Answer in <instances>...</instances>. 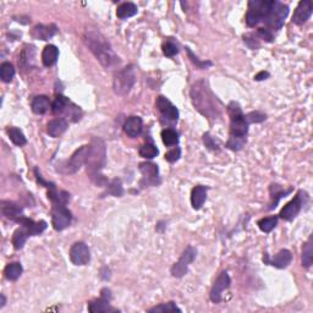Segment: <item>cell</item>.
<instances>
[{
    "mask_svg": "<svg viewBox=\"0 0 313 313\" xmlns=\"http://www.w3.org/2000/svg\"><path fill=\"white\" fill-rule=\"evenodd\" d=\"M191 99L196 109L208 119H217L221 114V103L212 93L204 81H197L191 88Z\"/></svg>",
    "mask_w": 313,
    "mask_h": 313,
    "instance_id": "6da1fadb",
    "label": "cell"
},
{
    "mask_svg": "<svg viewBox=\"0 0 313 313\" xmlns=\"http://www.w3.org/2000/svg\"><path fill=\"white\" fill-rule=\"evenodd\" d=\"M84 41L86 46L90 48V51L93 53L94 57L97 58L99 63L104 68H112V66L119 64V57L113 51L109 42L105 40V37L98 31H88L85 33Z\"/></svg>",
    "mask_w": 313,
    "mask_h": 313,
    "instance_id": "7a4b0ae2",
    "label": "cell"
},
{
    "mask_svg": "<svg viewBox=\"0 0 313 313\" xmlns=\"http://www.w3.org/2000/svg\"><path fill=\"white\" fill-rule=\"evenodd\" d=\"M105 159H107L105 143L101 138H93L92 143L90 145V154L86 164H87L88 175L97 185H102L105 181L101 173L105 165Z\"/></svg>",
    "mask_w": 313,
    "mask_h": 313,
    "instance_id": "3957f363",
    "label": "cell"
},
{
    "mask_svg": "<svg viewBox=\"0 0 313 313\" xmlns=\"http://www.w3.org/2000/svg\"><path fill=\"white\" fill-rule=\"evenodd\" d=\"M228 113L230 116V136L246 137L248 132L250 124L246 120L245 114L241 110V107L236 102H231L228 105Z\"/></svg>",
    "mask_w": 313,
    "mask_h": 313,
    "instance_id": "277c9868",
    "label": "cell"
},
{
    "mask_svg": "<svg viewBox=\"0 0 313 313\" xmlns=\"http://www.w3.org/2000/svg\"><path fill=\"white\" fill-rule=\"evenodd\" d=\"M274 2L265 0H251L248 3V11L246 14V24L248 27H254L259 22H264L270 14Z\"/></svg>",
    "mask_w": 313,
    "mask_h": 313,
    "instance_id": "5b68a950",
    "label": "cell"
},
{
    "mask_svg": "<svg viewBox=\"0 0 313 313\" xmlns=\"http://www.w3.org/2000/svg\"><path fill=\"white\" fill-rule=\"evenodd\" d=\"M136 81L135 66L129 65L121 70L116 71L113 79V88L114 92L119 96H126L131 91L132 86Z\"/></svg>",
    "mask_w": 313,
    "mask_h": 313,
    "instance_id": "8992f818",
    "label": "cell"
},
{
    "mask_svg": "<svg viewBox=\"0 0 313 313\" xmlns=\"http://www.w3.org/2000/svg\"><path fill=\"white\" fill-rule=\"evenodd\" d=\"M88 154H90V145L82 146L81 148L76 149L70 159L64 162L63 165L58 168V170L64 174H75L77 170H80L82 165L86 164Z\"/></svg>",
    "mask_w": 313,
    "mask_h": 313,
    "instance_id": "52a82bcc",
    "label": "cell"
},
{
    "mask_svg": "<svg viewBox=\"0 0 313 313\" xmlns=\"http://www.w3.org/2000/svg\"><path fill=\"white\" fill-rule=\"evenodd\" d=\"M287 14H289V7H287V5L279 2H274L270 14L264 20V24L267 25L268 27L267 30H269L270 32L273 31V30L274 31L280 30L282 25H284V21L285 19H286Z\"/></svg>",
    "mask_w": 313,
    "mask_h": 313,
    "instance_id": "ba28073f",
    "label": "cell"
},
{
    "mask_svg": "<svg viewBox=\"0 0 313 313\" xmlns=\"http://www.w3.org/2000/svg\"><path fill=\"white\" fill-rule=\"evenodd\" d=\"M307 198L308 197H307V193L304 192V191L302 190L298 191L297 195L295 196V198H293L292 201H290L289 203L280 210V214L279 215H280L281 219L286 221L295 219V218L297 217L298 213L301 212V209H302L303 204L306 203Z\"/></svg>",
    "mask_w": 313,
    "mask_h": 313,
    "instance_id": "9c48e42d",
    "label": "cell"
},
{
    "mask_svg": "<svg viewBox=\"0 0 313 313\" xmlns=\"http://www.w3.org/2000/svg\"><path fill=\"white\" fill-rule=\"evenodd\" d=\"M196 254L197 251L196 248H193L192 246H188L186 250L182 252L181 257L179 258V261L171 267V275L175 276V278H182L185 274L187 273L188 265L193 262V259L196 258Z\"/></svg>",
    "mask_w": 313,
    "mask_h": 313,
    "instance_id": "30bf717a",
    "label": "cell"
},
{
    "mask_svg": "<svg viewBox=\"0 0 313 313\" xmlns=\"http://www.w3.org/2000/svg\"><path fill=\"white\" fill-rule=\"evenodd\" d=\"M112 291L108 287H104L101 291V297L97 300L91 301L88 303V311L91 313H107V312H118V309L110 304L112 301Z\"/></svg>",
    "mask_w": 313,
    "mask_h": 313,
    "instance_id": "8fae6325",
    "label": "cell"
},
{
    "mask_svg": "<svg viewBox=\"0 0 313 313\" xmlns=\"http://www.w3.org/2000/svg\"><path fill=\"white\" fill-rule=\"evenodd\" d=\"M73 215L65 206H53L52 210V224L57 231H62L71 224Z\"/></svg>",
    "mask_w": 313,
    "mask_h": 313,
    "instance_id": "7c38bea8",
    "label": "cell"
},
{
    "mask_svg": "<svg viewBox=\"0 0 313 313\" xmlns=\"http://www.w3.org/2000/svg\"><path fill=\"white\" fill-rule=\"evenodd\" d=\"M230 284H231V280H230V276L228 274V271H221L219 274V276L217 278V280L213 284L212 289H210V300L214 303H219L223 298V292L225 291L226 289H229Z\"/></svg>",
    "mask_w": 313,
    "mask_h": 313,
    "instance_id": "4fadbf2b",
    "label": "cell"
},
{
    "mask_svg": "<svg viewBox=\"0 0 313 313\" xmlns=\"http://www.w3.org/2000/svg\"><path fill=\"white\" fill-rule=\"evenodd\" d=\"M70 259L75 265H86L91 261V253L85 242H76L70 248Z\"/></svg>",
    "mask_w": 313,
    "mask_h": 313,
    "instance_id": "5bb4252c",
    "label": "cell"
},
{
    "mask_svg": "<svg viewBox=\"0 0 313 313\" xmlns=\"http://www.w3.org/2000/svg\"><path fill=\"white\" fill-rule=\"evenodd\" d=\"M156 107H157V109L160 112V114H162L163 118L167 119L168 121H173V123L178 121V119H179L178 108L171 103L168 98H165V97H163V96L158 97L157 102H156Z\"/></svg>",
    "mask_w": 313,
    "mask_h": 313,
    "instance_id": "9a60e30c",
    "label": "cell"
},
{
    "mask_svg": "<svg viewBox=\"0 0 313 313\" xmlns=\"http://www.w3.org/2000/svg\"><path fill=\"white\" fill-rule=\"evenodd\" d=\"M292 261V254L289 250H281L278 253L274 254V257H270L268 253H264L263 256V262L265 264L273 265V267L279 268V269H284V268L289 267V264Z\"/></svg>",
    "mask_w": 313,
    "mask_h": 313,
    "instance_id": "2e32d148",
    "label": "cell"
},
{
    "mask_svg": "<svg viewBox=\"0 0 313 313\" xmlns=\"http://www.w3.org/2000/svg\"><path fill=\"white\" fill-rule=\"evenodd\" d=\"M140 171L142 174L143 179L141 184L147 185V186H156L160 182L159 180V169L153 163H141Z\"/></svg>",
    "mask_w": 313,
    "mask_h": 313,
    "instance_id": "e0dca14e",
    "label": "cell"
},
{
    "mask_svg": "<svg viewBox=\"0 0 313 313\" xmlns=\"http://www.w3.org/2000/svg\"><path fill=\"white\" fill-rule=\"evenodd\" d=\"M313 5L309 0H303V2L298 3L297 8H296L295 13L292 16V22L295 25H303L304 22L308 20L312 15Z\"/></svg>",
    "mask_w": 313,
    "mask_h": 313,
    "instance_id": "ac0fdd59",
    "label": "cell"
},
{
    "mask_svg": "<svg viewBox=\"0 0 313 313\" xmlns=\"http://www.w3.org/2000/svg\"><path fill=\"white\" fill-rule=\"evenodd\" d=\"M142 127L143 123L142 119H141L140 116H130V118L125 121V124H124V131H125V134L129 136V137L135 138L141 135Z\"/></svg>",
    "mask_w": 313,
    "mask_h": 313,
    "instance_id": "d6986e66",
    "label": "cell"
},
{
    "mask_svg": "<svg viewBox=\"0 0 313 313\" xmlns=\"http://www.w3.org/2000/svg\"><path fill=\"white\" fill-rule=\"evenodd\" d=\"M2 212L8 219L18 221L20 218L24 217V209L19 204L13 203V202H2Z\"/></svg>",
    "mask_w": 313,
    "mask_h": 313,
    "instance_id": "ffe728a7",
    "label": "cell"
},
{
    "mask_svg": "<svg viewBox=\"0 0 313 313\" xmlns=\"http://www.w3.org/2000/svg\"><path fill=\"white\" fill-rule=\"evenodd\" d=\"M18 223L20 224V225L25 226V228L29 229L31 236H37V235L42 234L44 230L47 229V223L44 220L33 221L32 219H29V218L22 217L18 220Z\"/></svg>",
    "mask_w": 313,
    "mask_h": 313,
    "instance_id": "44dd1931",
    "label": "cell"
},
{
    "mask_svg": "<svg viewBox=\"0 0 313 313\" xmlns=\"http://www.w3.org/2000/svg\"><path fill=\"white\" fill-rule=\"evenodd\" d=\"M207 192H208V187L206 186H196L193 187L192 192H191V204H192L193 209L198 210L202 208L207 199Z\"/></svg>",
    "mask_w": 313,
    "mask_h": 313,
    "instance_id": "7402d4cb",
    "label": "cell"
},
{
    "mask_svg": "<svg viewBox=\"0 0 313 313\" xmlns=\"http://www.w3.org/2000/svg\"><path fill=\"white\" fill-rule=\"evenodd\" d=\"M58 29L55 25H48V26H44V25H37V26L33 29L32 36L37 40L42 41H48L52 37H54L57 35Z\"/></svg>",
    "mask_w": 313,
    "mask_h": 313,
    "instance_id": "603a6c76",
    "label": "cell"
},
{
    "mask_svg": "<svg viewBox=\"0 0 313 313\" xmlns=\"http://www.w3.org/2000/svg\"><path fill=\"white\" fill-rule=\"evenodd\" d=\"M69 124L65 119H54V120L49 121L48 126H47V132L51 137H59L64 132L68 130Z\"/></svg>",
    "mask_w": 313,
    "mask_h": 313,
    "instance_id": "cb8c5ba5",
    "label": "cell"
},
{
    "mask_svg": "<svg viewBox=\"0 0 313 313\" xmlns=\"http://www.w3.org/2000/svg\"><path fill=\"white\" fill-rule=\"evenodd\" d=\"M269 191H270V206L268 207V209H273L275 208L276 204L279 203V201L282 197H286L287 195H290V193L292 192L291 188H289V190H284L280 185L278 184H271L270 187H269Z\"/></svg>",
    "mask_w": 313,
    "mask_h": 313,
    "instance_id": "d4e9b609",
    "label": "cell"
},
{
    "mask_svg": "<svg viewBox=\"0 0 313 313\" xmlns=\"http://www.w3.org/2000/svg\"><path fill=\"white\" fill-rule=\"evenodd\" d=\"M58 57H59V51H58L57 47L53 46V44H49V46H47L46 48L43 49L42 53L43 65L47 66V68L54 65V64L57 63Z\"/></svg>",
    "mask_w": 313,
    "mask_h": 313,
    "instance_id": "484cf974",
    "label": "cell"
},
{
    "mask_svg": "<svg viewBox=\"0 0 313 313\" xmlns=\"http://www.w3.org/2000/svg\"><path fill=\"white\" fill-rule=\"evenodd\" d=\"M30 236H31V234H30L29 229L21 225L13 235L14 248H15V250H21Z\"/></svg>",
    "mask_w": 313,
    "mask_h": 313,
    "instance_id": "4316f807",
    "label": "cell"
},
{
    "mask_svg": "<svg viewBox=\"0 0 313 313\" xmlns=\"http://www.w3.org/2000/svg\"><path fill=\"white\" fill-rule=\"evenodd\" d=\"M31 107L35 114L42 115L48 112V109L51 108V102H49V98L47 96H37L32 101Z\"/></svg>",
    "mask_w": 313,
    "mask_h": 313,
    "instance_id": "83f0119b",
    "label": "cell"
},
{
    "mask_svg": "<svg viewBox=\"0 0 313 313\" xmlns=\"http://www.w3.org/2000/svg\"><path fill=\"white\" fill-rule=\"evenodd\" d=\"M137 7H136L134 3H123L116 9V16L119 19H121V20H125V19L135 16L137 14Z\"/></svg>",
    "mask_w": 313,
    "mask_h": 313,
    "instance_id": "f1b7e54d",
    "label": "cell"
},
{
    "mask_svg": "<svg viewBox=\"0 0 313 313\" xmlns=\"http://www.w3.org/2000/svg\"><path fill=\"white\" fill-rule=\"evenodd\" d=\"M22 270L24 269H22L21 263L14 262V263H10V264H8L7 267H5L4 275H5V278L8 279V280L15 281L21 276Z\"/></svg>",
    "mask_w": 313,
    "mask_h": 313,
    "instance_id": "f546056e",
    "label": "cell"
},
{
    "mask_svg": "<svg viewBox=\"0 0 313 313\" xmlns=\"http://www.w3.org/2000/svg\"><path fill=\"white\" fill-rule=\"evenodd\" d=\"M71 105V102L69 101L66 97L64 96H58L55 98V101L53 102L52 105V112L54 113L55 115H59V114H64V113L68 112L69 107Z\"/></svg>",
    "mask_w": 313,
    "mask_h": 313,
    "instance_id": "4dcf8cb0",
    "label": "cell"
},
{
    "mask_svg": "<svg viewBox=\"0 0 313 313\" xmlns=\"http://www.w3.org/2000/svg\"><path fill=\"white\" fill-rule=\"evenodd\" d=\"M8 135H9L11 142L16 146H25L27 143L26 137H25L24 132L18 127H9L8 129Z\"/></svg>",
    "mask_w": 313,
    "mask_h": 313,
    "instance_id": "1f68e13d",
    "label": "cell"
},
{
    "mask_svg": "<svg viewBox=\"0 0 313 313\" xmlns=\"http://www.w3.org/2000/svg\"><path fill=\"white\" fill-rule=\"evenodd\" d=\"M313 262V243H312V236L307 240L304 243L302 250V265L304 268L311 267Z\"/></svg>",
    "mask_w": 313,
    "mask_h": 313,
    "instance_id": "d6a6232c",
    "label": "cell"
},
{
    "mask_svg": "<svg viewBox=\"0 0 313 313\" xmlns=\"http://www.w3.org/2000/svg\"><path fill=\"white\" fill-rule=\"evenodd\" d=\"M14 76H15V69H14L13 64L10 63H3L0 66V77L2 81L5 84H9L13 81Z\"/></svg>",
    "mask_w": 313,
    "mask_h": 313,
    "instance_id": "836d02e7",
    "label": "cell"
},
{
    "mask_svg": "<svg viewBox=\"0 0 313 313\" xmlns=\"http://www.w3.org/2000/svg\"><path fill=\"white\" fill-rule=\"evenodd\" d=\"M162 140L165 146H174L179 142V135L175 130L164 129L162 131Z\"/></svg>",
    "mask_w": 313,
    "mask_h": 313,
    "instance_id": "e575fe53",
    "label": "cell"
},
{
    "mask_svg": "<svg viewBox=\"0 0 313 313\" xmlns=\"http://www.w3.org/2000/svg\"><path fill=\"white\" fill-rule=\"evenodd\" d=\"M107 192L110 193L114 197H121L124 195V188L123 184H121L120 179H114L107 185Z\"/></svg>",
    "mask_w": 313,
    "mask_h": 313,
    "instance_id": "d590c367",
    "label": "cell"
},
{
    "mask_svg": "<svg viewBox=\"0 0 313 313\" xmlns=\"http://www.w3.org/2000/svg\"><path fill=\"white\" fill-rule=\"evenodd\" d=\"M278 224V218L276 217H267V218H263L257 223L258 228L262 230L263 232H270L271 230L276 226Z\"/></svg>",
    "mask_w": 313,
    "mask_h": 313,
    "instance_id": "8d00e7d4",
    "label": "cell"
},
{
    "mask_svg": "<svg viewBox=\"0 0 313 313\" xmlns=\"http://www.w3.org/2000/svg\"><path fill=\"white\" fill-rule=\"evenodd\" d=\"M158 153H159V151L152 143H147V145H143L140 148V156L145 158V159H153V158L158 156Z\"/></svg>",
    "mask_w": 313,
    "mask_h": 313,
    "instance_id": "74e56055",
    "label": "cell"
},
{
    "mask_svg": "<svg viewBox=\"0 0 313 313\" xmlns=\"http://www.w3.org/2000/svg\"><path fill=\"white\" fill-rule=\"evenodd\" d=\"M246 143V137H237V136H230L228 143H226V147L231 151H240Z\"/></svg>",
    "mask_w": 313,
    "mask_h": 313,
    "instance_id": "f35d334b",
    "label": "cell"
},
{
    "mask_svg": "<svg viewBox=\"0 0 313 313\" xmlns=\"http://www.w3.org/2000/svg\"><path fill=\"white\" fill-rule=\"evenodd\" d=\"M149 312L153 313V312H181V309L179 308L174 302H167V303H160L158 306L153 307V308L149 309Z\"/></svg>",
    "mask_w": 313,
    "mask_h": 313,
    "instance_id": "ab89813d",
    "label": "cell"
},
{
    "mask_svg": "<svg viewBox=\"0 0 313 313\" xmlns=\"http://www.w3.org/2000/svg\"><path fill=\"white\" fill-rule=\"evenodd\" d=\"M245 118L248 124H258L265 120V114L261 112H251L247 115H245Z\"/></svg>",
    "mask_w": 313,
    "mask_h": 313,
    "instance_id": "60d3db41",
    "label": "cell"
},
{
    "mask_svg": "<svg viewBox=\"0 0 313 313\" xmlns=\"http://www.w3.org/2000/svg\"><path fill=\"white\" fill-rule=\"evenodd\" d=\"M186 52H187L188 57H190L191 62L195 64L198 69H207V68H209V66H212V63L210 62H201V60H199L198 58L196 57L192 52H191L190 48H186Z\"/></svg>",
    "mask_w": 313,
    "mask_h": 313,
    "instance_id": "b9f144b4",
    "label": "cell"
},
{
    "mask_svg": "<svg viewBox=\"0 0 313 313\" xmlns=\"http://www.w3.org/2000/svg\"><path fill=\"white\" fill-rule=\"evenodd\" d=\"M163 53H164L165 57L171 58V57H174V55L178 54L179 48L175 43L167 42V43L163 44Z\"/></svg>",
    "mask_w": 313,
    "mask_h": 313,
    "instance_id": "7bdbcfd3",
    "label": "cell"
},
{
    "mask_svg": "<svg viewBox=\"0 0 313 313\" xmlns=\"http://www.w3.org/2000/svg\"><path fill=\"white\" fill-rule=\"evenodd\" d=\"M203 142L206 145L207 148L212 149V151H215V149H219V143L214 140V138L210 136L208 132L203 135Z\"/></svg>",
    "mask_w": 313,
    "mask_h": 313,
    "instance_id": "ee69618b",
    "label": "cell"
},
{
    "mask_svg": "<svg viewBox=\"0 0 313 313\" xmlns=\"http://www.w3.org/2000/svg\"><path fill=\"white\" fill-rule=\"evenodd\" d=\"M180 157H181V149H180L179 147L171 149V151H169L168 153L165 154V159H167L169 163H175L176 160H179Z\"/></svg>",
    "mask_w": 313,
    "mask_h": 313,
    "instance_id": "f6af8a7d",
    "label": "cell"
},
{
    "mask_svg": "<svg viewBox=\"0 0 313 313\" xmlns=\"http://www.w3.org/2000/svg\"><path fill=\"white\" fill-rule=\"evenodd\" d=\"M257 36H258L261 40L267 41V42H273V35H271V32L269 31V30L258 29V31H257Z\"/></svg>",
    "mask_w": 313,
    "mask_h": 313,
    "instance_id": "bcb514c9",
    "label": "cell"
},
{
    "mask_svg": "<svg viewBox=\"0 0 313 313\" xmlns=\"http://www.w3.org/2000/svg\"><path fill=\"white\" fill-rule=\"evenodd\" d=\"M268 77H269V74H268L267 71H261V73H258L254 76V80H256V81H262V80L268 79Z\"/></svg>",
    "mask_w": 313,
    "mask_h": 313,
    "instance_id": "7dc6e473",
    "label": "cell"
},
{
    "mask_svg": "<svg viewBox=\"0 0 313 313\" xmlns=\"http://www.w3.org/2000/svg\"><path fill=\"white\" fill-rule=\"evenodd\" d=\"M0 298H2V303H0V308H3V307L5 306V303H7V298H5V296L3 295H0Z\"/></svg>",
    "mask_w": 313,
    "mask_h": 313,
    "instance_id": "c3c4849f",
    "label": "cell"
}]
</instances>
